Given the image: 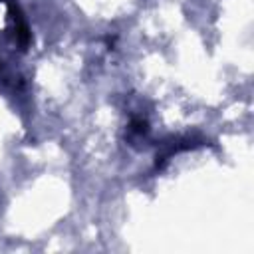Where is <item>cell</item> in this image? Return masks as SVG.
I'll return each mask as SVG.
<instances>
[{
    "label": "cell",
    "instance_id": "cell-1",
    "mask_svg": "<svg viewBox=\"0 0 254 254\" xmlns=\"http://www.w3.org/2000/svg\"><path fill=\"white\" fill-rule=\"evenodd\" d=\"M6 2H8V10H10V14H12V18H14V24H16V38H18L20 46H28V42H30L28 24H26V20H24L20 8L14 4V0H6Z\"/></svg>",
    "mask_w": 254,
    "mask_h": 254
}]
</instances>
